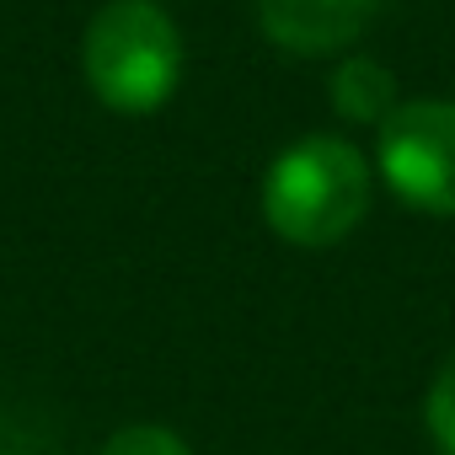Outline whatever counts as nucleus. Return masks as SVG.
Returning <instances> with one entry per match:
<instances>
[{"label": "nucleus", "instance_id": "obj_6", "mask_svg": "<svg viewBox=\"0 0 455 455\" xmlns=\"http://www.w3.org/2000/svg\"><path fill=\"white\" fill-rule=\"evenodd\" d=\"M423 418H428V434H434L439 455H455V354L439 364V375L428 386V402H423Z\"/></svg>", "mask_w": 455, "mask_h": 455}, {"label": "nucleus", "instance_id": "obj_7", "mask_svg": "<svg viewBox=\"0 0 455 455\" xmlns=\"http://www.w3.org/2000/svg\"><path fill=\"white\" fill-rule=\"evenodd\" d=\"M102 455H193L172 428H156V423H134V428H118Z\"/></svg>", "mask_w": 455, "mask_h": 455}, {"label": "nucleus", "instance_id": "obj_2", "mask_svg": "<svg viewBox=\"0 0 455 455\" xmlns=\"http://www.w3.org/2000/svg\"><path fill=\"white\" fill-rule=\"evenodd\" d=\"M81 65L108 113L145 118L182 81V33L156 0H108L86 28Z\"/></svg>", "mask_w": 455, "mask_h": 455}, {"label": "nucleus", "instance_id": "obj_5", "mask_svg": "<svg viewBox=\"0 0 455 455\" xmlns=\"http://www.w3.org/2000/svg\"><path fill=\"white\" fill-rule=\"evenodd\" d=\"M332 102L348 124H386L396 113V81L380 60H348L332 76Z\"/></svg>", "mask_w": 455, "mask_h": 455}, {"label": "nucleus", "instance_id": "obj_3", "mask_svg": "<svg viewBox=\"0 0 455 455\" xmlns=\"http://www.w3.org/2000/svg\"><path fill=\"white\" fill-rule=\"evenodd\" d=\"M375 166L402 204L455 214V102H396V113L380 124Z\"/></svg>", "mask_w": 455, "mask_h": 455}, {"label": "nucleus", "instance_id": "obj_4", "mask_svg": "<svg viewBox=\"0 0 455 455\" xmlns=\"http://www.w3.org/2000/svg\"><path fill=\"white\" fill-rule=\"evenodd\" d=\"M375 6L380 0H258V22L268 44L316 60L348 49L370 28Z\"/></svg>", "mask_w": 455, "mask_h": 455}, {"label": "nucleus", "instance_id": "obj_1", "mask_svg": "<svg viewBox=\"0 0 455 455\" xmlns=\"http://www.w3.org/2000/svg\"><path fill=\"white\" fill-rule=\"evenodd\" d=\"M370 214V161L338 134H306L263 177V220L290 247H338Z\"/></svg>", "mask_w": 455, "mask_h": 455}]
</instances>
